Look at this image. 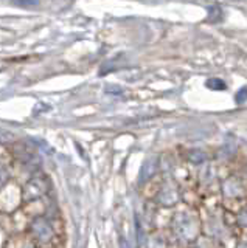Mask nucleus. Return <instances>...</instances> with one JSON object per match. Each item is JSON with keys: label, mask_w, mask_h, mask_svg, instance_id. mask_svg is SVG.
I'll list each match as a JSON object with an SVG mask.
<instances>
[{"label": "nucleus", "mask_w": 247, "mask_h": 248, "mask_svg": "<svg viewBox=\"0 0 247 248\" xmlns=\"http://www.w3.org/2000/svg\"><path fill=\"white\" fill-rule=\"evenodd\" d=\"M13 248H36V245L33 242H30V240H19Z\"/></svg>", "instance_id": "11"}, {"label": "nucleus", "mask_w": 247, "mask_h": 248, "mask_svg": "<svg viewBox=\"0 0 247 248\" xmlns=\"http://www.w3.org/2000/svg\"><path fill=\"white\" fill-rule=\"evenodd\" d=\"M235 101L238 104H243V103H247V87H243L239 90L236 95H235Z\"/></svg>", "instance_id": "10"}, {"label": "nucleus", "mask_w": 247, "mask_h": 248, "mask_svg": "<svg viewBox=\"0 0 247 248\" xmlns=\"http://www.w3.org/2000/svg\"><path fill=\"white\" fill-rule=\"evenodd\" d=\"M181 194L177 191L171 183H165L162 188H159L157 196H156V202L162 206H173L177 200H179Z\"/></svg>", "instance_id": "5"}, {"label": "nucleus", "mask_w": 247, "mask_h": 248, "mask_svg": "<svg viewBox=\"0 0 247 248\" xmlns=\"http://www.w3.org/2000/svg\"><path fill=\"white\" fill-rule=\"evenodd\" d=\"M221 191H222V196L226 199H239L244 196V186L241 180L235 175L227 177L226 180L222 182Z\"/></svg>", "instance_id": "4"}, {"label": "nucleus", "mask_w": 247, "mask_h": 248, "mask_svg": "<svg viewBox=\"0 0 247 248\" xmlns=\"http://www.w3.org/2000/svg\"><path fill=\"white\" fill-rule=\"evenodd\" d=\"M187 160H188V163H191V165H204L207 160V155L202 151L193 149V151H188Z\"/></svg>", "instance_id": "6"}, {"label": "nucleus", "mask_w": 247, "mask_h": 248, "mask_svg": "<svg viewBox=\"0 0 247 248\" xmlns=\"http://www.w3.org/2000/svg\"><path fill=\"white\" fill-rule=\"evenodd\" d=\"M235 248H247V240H241V242H238Z\"/></svg>", "instance_id": "13"}, {"label": "nucleus", "mask_w": 247, "mask_h": 248, "mask_svg": "<svg viewBox=\"0 0 247 248\" xmlns=\"http://www.w3.org/2000/svg\"><path fill=\"white\" fill-rule=\"evenodd\" d=\"M171 227H173V232L176 234L177 239L187 240V242H191V240L198 239L199 223H198V217H195L193 214L177 213L173 217Z\"/></svg>", "instance_id": "1"}, {"label": "nucleus", "mask_w": 247, "mask_h": 248, "mask_svg": "<svg viewBox=\"0 0 247 248\" xmlns=\"http://www.w3.org/2000/svg\"><path fill=\"white\" fill-rule=\"evenodd\" d=\"M120 245H121V248H129V245H128L125 237H120Z\"/></svg>", "instance_id": "12"}, {"label": "nucleus", "mask_w": 247, "mask_h": 248, "mask_svg": "<svg viewBox=\"0 0 247 248\" xmlns=\"http://www.w3.org/2000/svg\"><path fill=\"white\" fill-rule=\"evenodd\" d=\"M207 87L212 90H224L226 89V82L222 79H218V78H212V79L207 81Z\"/></svg>", "instance_id": "7"}, {"label": "nucleus", "mask_w": 247, "mask_h": 248, "mask_svg": "<svg viewBox=\"0 0 247 248\" xmlns=\"http://www.w3.org/2000/svg\"><path fill=\"white\" fill-rule=\"evenodd\" d=\"M30 232H32L33 239L37 242V245L41 247H49L51 245V242L56 237V232L53 225L50 223V220L45 219L44 216L34 217L32 220V225H30Z\"/></svg>", "instance_id": "2"}, {"label": "nucleus", "mask_w": 247, "mask_h": 248, "mask_svg": "<svg viewBox=\"0 0 247 248\" xmlns=\"http://www.w3.org/2000/svg\"><path fill=\"white\" fill-rule=\"evenodd\" d=\"M49 189V182L44 175H34L33 178H30L27 185L22 189V200L28 203V202L37 200L42 197Z\"/></svg>", "instance_id": "3"}, {"label": "nucleus", "mask_w": 247, "mask_h": 248, "mask_svg": "<svg viewBox=\"0 0 247 248\" xmlns=\"http://www.w3.org/2000/svg\"><path fill=\"white\" fill-rule=\"evenodd\" d=\"M236 223L239 225V227L247 228V208L241 209V211L238 213V216H236Z\"/></svg>", "instance_id": "8"}, {"label": "nucleus", "mask_w": 247, "mask_h": 248, "mask_svg": "<svg viewBox=\"0 0 247 248\" xmlns=\"http://www.w3.org/2000/svg\"><path fill=\"white\" fill-rule=\"evenodd\" d=\"M13 3L22 8H33L39 3V0H13Z\"/></svg>", "instance_id": "9"}]
</instances>
